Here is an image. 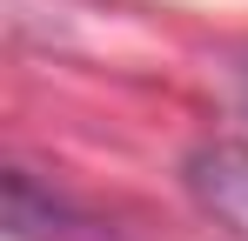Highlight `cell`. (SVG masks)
<instances>
[{
    "label": "cell",
    "instance_id": "obj_2",
    "mask_svg": "<svg viewBox=\"0 0 248 241\" xmlns=\"http://www.w3.org/2000/svg\"><path fill=\"white\" fill-rule=\"evenodd\" d=\"M7 228H14L20 241H34V235H67V228H74V208H67L61 195H41L34 174L14 167V174H7Z\"/></svg>",
    "mask_w": 248,
    "mask_h": 241
},
{
    "label": "cell",
    "instance_id": "obj_1",
    "mask_svg": "<svg viewBox=\"0 0 248 241\" xmlns=\"http://www.w3.org/2000/svg\"><path fill=\"white\" fill-rule=\"evenodd\" d=\"M188 188L228 221L248 235V148H202L188 161Z\"/></svg>",
    "mask_w": 248,
    "mask_h": 241
}]
</instances>
